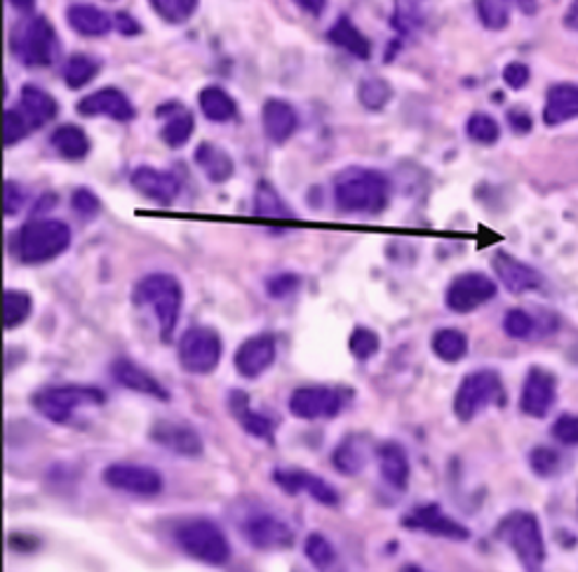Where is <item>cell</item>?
I'll use <instances>...</instances> for the list:
<instances>
[{"label":"cell","mask_w":578,"mask_h":572,"mask_svg":"<svg viewBox=\"0 0 578 572\" xmlns=\"http://www.w3.org/2000/svg\"><path fill=\"white\" fill-rule=\"evenodd\" d=\"M158 116L167 118V123L160 130V138L167 146L181 148L191 140V134L195 130V120L189 109L179 107V104H165V107L158 109Z\"/></svg>","instance_id":"obj_30"},{"label":"cell","mask_w":578,"mask_h":572,"mask_svg":"<svg viewBox=\"0 0 578 572\" xmlns=\"http://www.w3.org/2000/svg\"><path fill=\"white\" fill-rule=\"evenodd\" d=\"M376 460L378 469H382V478L393 490H405L409 484V457L407 450L398 441H384L376 445Z\"/></svg>","instance_id":"obj_25"},{"label":"cell","mask_w":578,"mask_h":572,"mask_svg":"<svg viewBox=\"0 0 578 572\" xmlns=\"http://www.w3.org/2000/svg\"><path fill=\"white\" fill-rule=\"evenodd\" d=\"M193 160H195L197 168L203 170V175L209 179L212 184H224L236 172L233 158L228 156L221 146L212 144V142L197 144L195 154H193Z\"/></svg>","instance_id":"obj_28"},{"label":"cell","mask_w":578,"mask_h":572,"mask_svg":"<svg viewBox=\"0 0 578 572\" xmlns=\"http://www.w3.org/2000/svg\"><path fill=\"white\" fill-rule=\"evenodd\" d=\"M101 480L111 490L136 497H156L162 492L165 480L154 466L142 464H111L101 472Z\"/></svg>","instance_id":"obj_13"},{"label":"cell","mask_w":578,"mask_h":572,"mask_svg":"<svg viewBox=\"0 0 578 572\" xmlns=\"http://www.w3.org/2000/svg\"><path fill=\"white\" fill-rule=\"evenodd\" d=\"M529 466L531 472L541 478H553L562 472V455L553 448H534L529 453Z\"/></svg>","instance_id":"obj_45"},{"label":"cell","mask_w":578,"mask_h":572,"mask_svg":"<svg viewBox=\"0 0 578 572\" xmlns=\"http://www.w3.org/2000/svg\"><path fill=\"white\" fill-rule=\"evenodd\" d=\"M57 34L45 17H36L17 28L12 36V52L26 67H50L57 59Z\"/></svg>","instance_id":"obj_10"},{"label":"cell","mask_w":578,"mask_h":572,"mask_svg":"<svg viewBox=\"0 0 578 572\" xmlns=\"http://www.w3.org/2000/svg\"><path fill=\"white\" fill-rule=\"evenodd\" d=\"M3 210L8 217H14L22 213V207L26 205V191L17 184V182H5V191H3Z\"/></svg>","instance_id":"obj_51"},{"label":"cell","mask_w":578,"mask_h":572,"mask_svg":"<svg viewBox=\"0 0 578 572\" xmlns=\"http://www.w3.org/2000/svg\"><path fill=\"white\" fill-rule=\"evenodd\" d=\"M431 349L439 360H445V364H459L468 354V337L456 327H443L433 335Z\"/></svg>","instance_id":"obj_35"},{"label":"cell","mask_w":578,"mask_h":572,"mask_svg":"<svg viewBox=\"0 0 578 572\" xmlns=\"http://www.w3.org/2000/svg\"><path fill=\"white\" fill-rule=\"evenodd\" d=\"M71 207L73 213L83 219H95L101 213V201L95 191L89 189H75L71 193Z\"/></svg>","instance_id":"obj_49"},{"label":"cell","mask_w":578,"mask_h":572,"mask_svg":"<svg viewBox=\"0 0 578 572\" xmlns=\"http://www.w3.org/2000/svg\"><path fill=\"white\" fill-rule=\"evenodd\" d=\"M160 20L167 24H184L197 8V0H148Z\"/></svg>","instance_id":"obj_42"},{"label":"cell","mask_w":578,"mask_h":572,"mask_svg":"<svg viewBox=\"0 0 578 572\" xmlns=\"http://www.w3.org/2000/svg\"><path fill=\"white\" fill-rule=\"evenodd\" d=\"M26 120L28 126L34 130L48 126L50 120L57 118V99L52 95L45 93V90L36 87V85H24L22 87V95H20V107H17Z\"/></svg>","instance_id":"obj_29"},{"label":"cell","mask_w":578,"mask_h":572,"mask_svg":"<svg viewBox=\"0 0 578 572\" xmlns=\"http://www.w3.org/2000/svg\"><path fill=\"white\" fill-rule=\"evenodd\" d=\"M174 541L193 561L205 565H226L231 561V545L215 521L195 516L184 519L174 528Z\"/></svg>","instance_id":"obj_4"},{"label":"cell","mask_w":578,"mask_h":572,"mask_svg":"<svg viewBox=\"0 0 578 572\" xmlns=\"http://www.w3.org/2000/svg\"><path fill=\"white\" fill-rule=\"evenodd\" d=\"M334 203L344 215H382L390 203V182L384 172L348 168L334 179Z\"/></svg>","instance_id":"obj_1"},{"label":"cell","mask_w":578,"mask_h":572,"mask_svg":"<svg viewBox=\"0 0 578 572\" xmlns=\"http://www.w3.org/2000/svg\"><path fill=\"white\" fill-rule=\"evenodd\" d=\"M529 67L522 64V62H510L506 69H504V81L508 87L513 90H522L527 83H529Z\"/></svg>","instance_id":"obj_52"},{"label":"cell","mask_w":578,"mask_h":572,"mask_svg":"<svg viewBox=\"0 0 578 572\" xmlns=\"http://www.w3.org/2000/svg\"><path fill=\"white\" fill-rule=\"evenodd\" d=\"M574 118H578V85L574 83L553 85L545 95L543 123L547 128H557Z\"/></svg>","instance_id":"obj_24"},{"label":"cell","mask_w":578,"mask_h":572,"mask_svg":"<svg viewBox=\"0 0 578 572\" xmlns=\"http://www.w3.org/2000/svg\"><path fill=\"white\" fill-rule=\"evenodd\" d=\"M116 28H118V32L123 34V36H136V34L142 32V26L136 24V22L130 17V14H125V12H118V14H116Z\"/></svg>","instance_id":"obj_53"},{"label":"cell","mask_w":578,"mask_h":572,"mask_svg":"<svg viewBox=\"0 0 578 572\" xmlns=\"http://www.w3.org/2000/svg\"><path fill=\"white\" fill-rule=\"evenodd\" d=\"M148 439L156 445L170 450L172 455L179 457H201L203 455V439L197 431L186 425V421L177 419H158L148 431Z\"/></svg>","instance_id":"obj_15"},{"label":"cell","mask_w":578,"mask_h":572,"mask_svg":"<svg viewBox=\"0 0 578 572\" xmlns=\"http://www.w3.org/2000/svg\"><path fill=\"white\" fill-rule=\"evenodd\" d=\"M99 71H101V62H97L95 57L73 55V57H69V62L64 67V83L71 90H81L87 83H93Z\"/></svg>","instance_id":"obj_38"},{"label":"cell","mask_w":578,"mask_h":572,"mask_svg":"<svg viewBox=\"0 0 578 572\" xmlns=\"http://www.w3.org/2000/svg\"><path fill=\"white\" fill-rule=\"evenodd\" d=\"M197 104H201V111L212 123H228L238 116V104L236 99L226 93L219 85H207L197 95Z\"/></svg>","instance_id":"obj_32"},{"label":"cell","mask_w":578,"mask_h":572,"mask_svg":"<svg viewBox=\"0 0 578 572\" xmlns=\"http://www.w3.org/2000/svg\"><path fill=\"white\" fill-rule=\"evenodd\" d=\"M565 26L571 28V32H578V0H574L571 8L565 14Z\"/></svg>","instance_id":"obj_57"},{"label":"cell","mask_w":578,"mask_h":572,"mask_svg":"<svg viewBox=\"0 0 578 572\" xmlns=\"http://www.w3.org/2000/svg\"><path fill=\"white\" fill-rule=\"evenodd\" d=\"M358 99L364 109L382 111L393 99V87L384 79H376V76L362 79L358 85Z\"/></svg>","instance_id":"obj_39"},{"label":"cell","mask_w":578,"mask_h":572,"mask_svg":"<svg viewBox=\"0 0 578 572\" xmlns=\"http://www.w3.org/2000/svg\"><path fill=\"white\" fill-rule=\"evenodd\" d=\"M510 5H515L522 14H537L539 0H508Z\"/></svg>","instance_id":"obj_56"},{"label":"cell","mask_w":578,"mask_h":572,"mask_svg":"<svg viewBox=\"0 0 578 572\" xmlns=\"http://www.w3.org/2000/svg\"><path fill=\"white\" fill-rule=\"evenodd\" d=\"M270 478H273V484H276L287 494L297 497L301 492H306L313 497L315 502H321L325 507H339L341 502L339 492L334 490L325 478L315 476L306 469H276Z\"/></svg>","instance_id":"obj_17"},{"label":"cell","mask_w":578,"mask_h":572,"mask_svg":"<svg viewBox=\"0 0 578 572\" xmlns=\"http://www.w3.org/2000/svg\"><path fill=\"white\" fill-rule=\"evenodd\" d=\"M81 116L95 118V116H109L113 120H120V123H128L136 116L132 102L128 99L125 93H120L118 87H101L97 93L83 97L79 104H75Z\"/></svg>","instance_id":"obj_21"},{"label":"cell","mask_w":578,"mask_h":572,"mask_svg":"<svg viewBox=\"0 0 578 572\" xmlns=\"http://www.w3.org/2000/svg\"><path fill=\"white\" fill-rule=\"evenodd\" d=\"M553 439L562 445H578V415H562L553 425Z\"/></svg>","instance_id":"obj_50"},{"label":"cell","mask_w":578,"mask_h":572,"mask_svg":"<svg viewBox=\"0 0 578 572\" xmlns=\"http://www.w3.org/2000/svg\"><path fill=\"white\" fill-rule=\"evenodd\" d=\"M508 120L515 132H529L531 130V118L522 109H513L508 114Z\"/></svg>","instance_id":"obj_54"},{"label":"cell","mask_w":578,"mask_h":572,"mask_svg":"<svg viewBox=\"0 0 578 572\" xmlns=\"http://www.w3.org/2000/svg\"><path fill=\"white\" fill-rule=\"evenodd\" d=\"M262 123L266 138L273 144H285L294 138V132L299 128V116L289 102L268 99L262 109Z\"/></svg>","instance_id":"obj_23"},{"label":"cell","mask_w":578,"mask_h":572,"mask_svg":"<svg viewBox=\"0 0 578 572\" xmlns=\"http://www.w3.org/2000/svg\"><path fill=\"white\" fill-rule=\"evenodd\" d=\"M67 20L71 24V28L75 34L87 36V38H99L106 36L111 32V17L106 14L104 10L95 8V5H83V3H75L67 10Z\"/></svg>","instance_id":"obj_31"},{"label":"cell","mask_w":578,"mask_h":572,"mask_svg":"<svg viewBox=\"0 0 578 572\" xmlns=\"http://www.w3.org/2000/svg\"><path fill=\"white\" fill-rule=\"evenodd\" d=\"M346 405V391L334 386H299L292 391L287 401V408L297 419L315 421V419H334Z\"/></svg>","instance_id":"obj_11"},{"label":"cell","mask_w":578,"mask_h":572,"mask_svg":"<svg viewBox=\"0 0 578 572\" xmlns=\"http://www.w3.org/2000/svg\"><path fill=\"white\" fill-rule=\"evenodd\" d=\"M240 533L248 545L258 551H285L294 547L297 533L292 525L268 509H250L240 519Z\"/></svg>","instance_id":"obj_9"},{"label":"cell","mask_w":578,"mask_h":572,"mask_svg":"<svg viewBox=\"0 0 578 572\" xmlns=\"http://www.w3.org/2000/svg\"><path fill=\"white\" fill-rule=\"evenodd\" d=\"M557 401V380L553 372L543 368H531L520 394V410L527 417H545Z\"/></svg>","instance_id":"obj_18"},{"label":"cell","mask_w":578,"mask_h":572,"mask_svg":"<svg viewBox=\"0 0 578 572\" xmlns=\"http://www.w3.org/2000/svg\"><path fill=\"white\" fill-rule=\"evenodd\" d=\"M276 358H278L276 337L264 333V335H254L238 346L233 366L240 378L256 380L276 364Z\"/></svg>","instance_id":"obj_16"},{"label":"cell","mask_w":578,"mask_h":572,"mask_svg":"<svg viewBox=\"0 0 578 572\" xmlns=\"http://www.w3.org/2000/svg\"><path fill=\"white\" fill-rule=\"evenodd\" d=\"M303 553L311 561V565L327 570L337 563V551H334L332 541L323 533H311L306 537V545H303Z\"/></svg>","instance_id":"obj_41"},{"label":"cell","mask_w":578,"mask_h":572,"mask_svg":"<svg viewBox=\"0 0 578 572\" xmlns=\"http://www.w3.org/2000/svg\"><path fill=\"white\" fill-rule=\"evenodd\" d=\"M50 144L67 160H83L89 154V138L79 126H62L52 132Z\"/></svg>","instance_id":"obj_34"},{"label":"cell","mask_w":578,"mask_h":572,"mask_svg":"<svg viewBox=\"0 0 578 572\" xmlns=\"http://www.w3.org/2000/svg\"><path fill=\"white\" fill-rule=\"evenodd\" d=\"M254 213L258 217H276V219H292L294 213L287 207V203L280 199V193L276 191L270 182L262 179V182L256 184L254 191Z\"/></svg>","instance_id":"obj_36"},{"label":"cell","mask_w":578,"mask_h":572,"mask_svg":"<svg viewBox=\"0 0 578 572\" xmlns=\"http://www.w3.org/2000/svg\"><path fill=\"white\" fill-rule=\"evenodd\" d=\"M34 297L24 290H5L3 293V327L14 330L32 319Z\"/></svg>","instance_id":"obj_37"},{"label":"cell","mask_w":578,"mask_h":572,"mask_svg":"<svg viewBox=\"0 0 578 572\" xmlns=\"http://www.w3.org/2000/svg\"><path fill=\"white\" fill-rule=\"evenodd\" d=\"M327 38H329V43L339 45L341 50L351 52L358 59H370L372 57V43H370V38L364 36L360 32V28L351 20H348V17H339V22L329 28Z\"/></svg>","instance_id":"obj_33"},{"label":"cell","mask_w":578,"mask_h":572,"mask_svg":"<svg viewBox=\"0 0 578 572\" xmlns=\"http://www.w3.org/2000/svg\"><path fill=\"white\" fill-rule=\"evenodd\" d=\"M504 330L513 339H529L537 333V319L525 309H510L504 319Z\"/></svg>","instance_id":"obj_46"},{"label":"cell","mask_w":578,"mask_h":572,"mask_svg":"<svg viewBox=\"0 0 578 572\" xmlns=\"http://www.w3.org/2000/svg\"><path fill=\"white\" fill-rule=\"evenodd\" d=\"M34 3H36V0H10V5L17 8L20 12H28V10L34 8Z\"/></svg>","instance_id":"obj_58"},{"label":"cell","mask_w":578,"mask_h":572,"mask_svg":"<svg viewBox=\"0 0 578 572\" xmlns=\"http://www.w3.org/2000/svg\"><path fill=\"white\" fill-rule=\"evenodd\" d=\"M71 238L67 222L34 217L10 236V252L22 264H48L71 248Z\"/></svg>","instance_id":"obj_2"},{"label":"cell","mask_w":578,"mask_h":572,"mask_svg":"<svg viewBox=\"0 0 578 572\" xmlns=\"http://www.w3.org/2000/svg\"><path fill=\"white\" fill-rule=\"evenodd\" d=\"M498 288L496 283L480 274V271H468V274L456 276L445 293V305L454 313H473L475 309L492 302Z\"/></svg>","instance_id":"obj_12"},{"label":"cell","mask_w":578,"mask_h":572,"mask_svg":"<svg viewBox=\"0 0 578 572\" xmlns=\"http://www.w3.org/2000/svg\"><path fill=\"white\" fill-rule=\"evenodd\" d=\"M466 132H468L470 140H473L475 144H482V146H492L501 138L498 123L492 116H486V114H473V116H470Z\"/></svg>","instance_id":"obj_43"},{"label":"cell","mask_w":578,"mask_h":572,"mask_svg":"<svg viewBox=\"0 0 578 572\" xmlns=\"http://www.w3.org/2000/svg\"><path fill=\"white\" fill-rule=\"evenodd\" d=\"M506 391L498 372L475 370L466 374L454 396V415L459 421H473L490 405H504Z\"/></svg>","instance_id":"obj_7"},{"label":"cell","mask_w":578,"mask_h":572,"mask_svg":"<svg viewBox=\"0 0 578 572\" xmlns=\"http://www.w3.org/2000/svg\"><path fill=\"white\" fill-rule=\"evenodd\" d=\"M111 378L116 384L125 386L130 391H136V394H144L150 396L156 401L167 403L170 401V394H167V389L150 374L148 370H144L142 366H136L132 358L128 356H120L111 364Z\"/></svg>","instance_id":"obj_22"},{"label":"cell","mask_w":578,"mask_h":572,"mask_svg":"<svg viewBox=\"0 0 578 572\" xmlns=\"http://www.w3.org/2000/svg\"><path fill=\"white\" fill-rule=\"evenodd\" d=\"M370 462V443L368 436L353 433L344 439L332 455V464L341 476H358Z\"/></svg>","instance_id":"obj_27"},{"label":"cell","mask_w":578,"mask_h":572,"mask_svg":"<svg viewBox=\"0 0 578 572\" xmlns=\"http://www.w3.org/2000/svg\"><path fill=\"white\" fill-rule=\"evenodd\" d=\"M480 22L490 32H501L510 22V3L508 0H475Z\"/></svg>","instance_id":"obj_40"},{"label":"cell","mask_w":578,"mask_h":572,"mask_svg":"<svg viewBox=\"0 0 578 572\" xmlns=\"http://www.w3.org/2000/svg\"><path fill=\"white\" fill-rule=\"evenodd\" d=\"M348 349H351V354L358 360H370L378 354V349H382V339H378L374 330L358 325L351 333V337H348Z\"/></svg>","instance_id":"obj_44"},{"label":"cell","mask_w":578,"mask_h":572,"mask_svg":"<svg viewBox=\"0 0 578 572\" xmlns=\"http://www.w3.org/2000/svg\"><path fill=\"white\" fill-rule=\"evenodd\" d=\"M299 288H301V278L297 274H289V271L266 278V295L270 299H276V302H282V299L297 295Z\"/></svg>","instance_id":"obj_48"},{"label":"cell","mask_w":578,"mask_h":572,"mask_svg":"<svg viewBox=\"0 0 578 572\" xmlns=\"http://www.w3.org/2000/svg\"><path fill=\"white\" fill-rule=\"evenodd\" d=\"M28 132H34V128L28 126L26 116L20 109H5V114H3V144L8 148L14 144H20Z\"/></svg>","instance_id":"obj_47"},{"label":"cell","mask_w":578,"mask_h":572,"mask_svg":"<svg viewBox=\"0 0 578 572\" xmlns=\"http://www.w3.org/2000/svg\"><path fill=\"white\" fill-rule=\"evenodd\" d=\"M494 271L498 281L504 283V288L513 295H525V293H531V290H539L543 285V276L539 274V271L534 266H529L525 262H520L517 258H513V254L498 250L494 254V262H492Z\"/></svg>","instance_id":"obj_20"},{"label":"cell","mask_w":578,"mask_h":572,"mask_svg":"<svg viewBox=\"0 0 578 572\" xmlns=\"http://www.w3.org/2000/svg\"><path fill=\"white\" fill-rule=\"evenodd\" d=\"M496 535L513 549L525 570H541L545 563V539L539 519L531 511H510L501 519Z\"/></svg>","instance_id":"obj_6"},{"label":"cell","mask_w":578,"mask_h":572,"mask_svg":"<svg viewBox=\"0 0 578 572\" xmlns=\"http://www.w3.org/2000/svg\"><path fill=\"white\" fill-rule=\"evenodd\" d=\"M294 3L306 10L309 14H313V17H317V14H323V10L327 8V0H294Z\"/></svg>","instance_id":"obj_55"},{"label":"cell","mask_w":578,"mask_h":572,"mask_svg":"<svg viewBox=\"0 0 578 572\" xmlns=\"http://www.w3.org/2000/svg\"><path fill=\"white\" fill-rule=\"evenodd\" d=\"M228 410H231V415L240 421V427L245 429L250 436H254V439L258 441H273V421L262 415V413H256L252 410V405H250V396L245 394V391H231V396H228Z\"/></svg>","instance_id":"obj_26"},{"label":"cell","mask_w":578,"mask_h":572,"mask_svg":"<svg viewBox=\"0 0 578 572\" xmlns=\"http://www.w3.org/2000/svg\"><path fill=\"white\" fill-rule=\"evenodd\" d=\"M402 525L407 531H419L433 537H443L451 541H466L470 539V531L459 521L447 516L443 507L431 502V504H419L409 514L402 516Z\"/></svg>","instance_id":"obj_14"},{"label":"cell","mask_w":578,"mask_h":572,"mask_svg":"<svg viewBox=\"0 0 578 572\" xmlns=\"http://www.w3.org/2000/svg\"><path fill=\"white\" fill-rule=\"evenodd\" d=\"M177 356H179V366L191 374L215 372L224 356L221 335L209 325H193L181 335Z\"/></svg>","instance_id":"obj_8"},{"label":"cell","mask_w":578,"mask_h":572,"mask_svg":"<svg viewBox=\"0 0 578 572\" xmlns=\"http://www.w3.org/2000/svg\"><path fill=\"white\" fill-rule=\"evenodd\" d=\"M106 403V394L99 386L85 384H52L36 391L32 405L34 410L55 421V425H69L75 410L81 408H101Z\"/></svg>","instance_id":"obj_5"},{"label":"cell","mask_w":578,"mask_h":572,"mask_svg":"<svg viewBox=\"0 0 578 572\" xmlns=\"http://www.w3.org/2000/svg\"><path fill=\"white\" fill-rule=\"evenodd\" d=\"M130 184L136 193H142L144 199L158 205H172L181 193V182L174 172L156 170L150 168V165H140V168L130 175Z\"/></svg>","instance_id":"obj_19"},{"label":"cell","mask_w":578,"mask_h":572,"mask_svg":"<svg viewBox=\"0 0 578 572\" xmlns=\"http://www.w3.org/2000/svg\"><path fill=\"white\" fill-rule=\"evenodd\" d=\"M134 307H148L158 321V333L165 344H170L184 307V288L172 274H148L132 290Z\"/></svg>","instance_id":"obj_3"}]
</instances>
